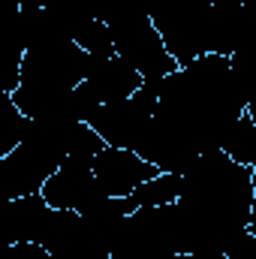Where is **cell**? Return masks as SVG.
Listing matches in <instances>:
<instances>
[{
    "instance_id": "cell-1",
    "label": "cell",
    "mask_w": 256,
    "mask_h": 259,
    "mask_svg": "<svg viewBox=\"0 0 256 259\" xmlns=\"http://www.w3.org/2000/svg\"><path fill=\"white\" fill-rule=\"evenodd\" d=\"M247 106L250 103L229 75V58L208 52L160 78L154 118L169 124L199 157L220 151L226 130Z\"/></svg>"
},
{
    "instance_id": "cell-2",
    "label": "cell",
    "mask_w": 256,
    "mask_h": 259,
    "mask_svg": "<svg viewBox=\"0 0 256 259\" xmlns=\"http://www.w3.org/2000/svg\"><path fill=\"white\" fill-rule=\"evenodd\" d=\"M109 30H112L115 55L124 58L142 75V88H148L157 97L160 78H166L169 72H175L178 64L169 58V52H166L157 27L151 24L148 12H130L124 18H115L109 24Z\"/></svg>"
},
{
    "instance_id": "cell-3",
    "label": "cell",
    "mask_w": 256,
    "mask_h": 259,
    "mask_svg": "<svg viewBox=\"0 0 256 259\" xmlns=\"http://www.w3.org/2000/svg\"><path fill=\"white\" fill-rule=\"evenodd\" d=\"M88 66V55L72 42H49L39 49H27L21 58V91H69L81 81Z\"/></svg>"
},
{
    "instance_id": "cell-4",
    "label": "cell",
    "mask_w": 256,
    "mask_h": 259,
    "mask_svg": "<svg viewBox=\"0 0 256 259\" xmlns=\"http://www.w3.org/2000/svg\"><path fill=\"white\" fill-rule=\"evenodd\" d=\"M154 106H157V97L148 88H139L127 100H115V103L97 106L94 115L88 118V124L109 148L133 151L136 139L142 136V130L148 127V121L154 118Z\"/></svg>"
},
{
    "instance_id": "cell-5",
    "label": "cell",
    "mask_w": 256,
    "mask_h": 259,
    "mask_svg": "<svg viewBox=\"0 0 256 259\" xmlns=\"http://www.w3.org/2000/svg\"><path fill=\"white\" fill-rule=\"evenodd\" d=\"M94 157H66L64 163L46 178L39 196L46 199L49 208L58 211H75L81 214L94 199L103 196V187L97 184L94 172H91Z\"/></svg>"
},
{
    "instance_id": "cell-6",
    "label": "cell",
    "mask_w": 256,
    "mask_h": 259,
    "mask_svg": "<svg viewBox=\"0 0 256 259\" xmlns=\"http://www.w3.org/2000/svg\"><path fill=\"white\" fill-rule=\"evenodd\" d=\"M61 163H55L49 154H42L30 142H18L6 157H0V199L39 193L46 178Z\"/></svg>"
},
{
    "instance_id": "cell-7",
    "label": "cell",
    "mask_w": 256,
    "mask_h": 259,
    "mask_svg": "<svg viewBox=\"0 0 256 259\" xmlns=\"http://www.w3.org/2000/svg\"><path fill=\"white\" fill-rule=\"evenodd\" d=\"M139 88H142V75L124 58H118V55H112V58H91L88 55L84 75L75 84V91L88 103H94V106L115 103V100H127Z\"/></svg>"
},
{
    "instance_id": "cell-8",
    "label": "cell",
    "mask_w": 256,
    "mask_h": 259,
    "mask_svg": "<svg viewBox=\"0 0 256 259\" xmlns=\"http://www.w3.org/2000/svg\"><path fill=\"white\" fill-rule=\"evenodd\" d=\"M91 172L106 196H130L142 181L160 175V169L145 163L139 154H133L127 148H109V145L94 157Z\"/></svg>"
},
{
    "instance_id": "cell-9",
    "label": "cell",
    "mask_w": 256,
    "mask_h": 259,
    "mask_svg": "<svg viewBox=\"0 0 256 259\" xmlns=\"http://www.w3.org/2000/svg\"><path fill=\"white\" fill-rule=\"evenodd\" d=\"M52 208L39 193L18 196V199H0V250L12 244H39L46 220Z\"/></svg>"
},
{
    "instance_id": "cell-10",
    "label": "cell",
    "mask_w": 256,
    "mask_h": 259,
    "mask_svg": "<svg viewBox=\"0 0 256 259\" xmlns=\"http://www.w3.org/2000/svg\"><path fill=\"white\" fill-rule=\"evenodd\" d=\"M133 154H139L145 163L157 166L160 172H172V175H181L187 169V163L196 157L190 145L160 118L148 121V127L142 130V136L133 145Z\"/></svg>"
},
{
    "instance_id": "cell-11",
    "label": "cell",
    "mask_w": 256,
    "mask_h": 259,
    "mask_svg": "<svg viewBox=\"0 0 256 259\" xmlns=\"http://www.w3.org/2000/svg\"><path fill=\"white\" fill-rule=\"evenodd\" d=\"M208 52L211 55H235L244 39V3L241 0H211L205 15Z\"/></svg>"
},
{
    "instance_id": "cell-12",
    "label": "cell",
    "mask_w": 256,
    "mask_h": 259,
    "mask_svg": "<svg viewBox=\"0 0 256 259\" xmlns=\"http://www.w3.org/2000/svg\"><path fill=\"white\" fill-rule=\"evenodd\" d=\"M220 151L238 163V166H250L256 169V121H253V112L250 106L238 115V121L226 130L223 142H220Z\"/></svg>"
},
{
    "instance_id": "cell-13",
    "label": "cell",
    "mask_w": 256,
    "mask_h": 259,
    "mask_svg": "<svg viewBox=\"0 0 256 259\" xmlns=\"http://www.w3.org/2000/svg\"><path fill=\"white\" fill-rule=\"evenodd\" d=\"M130 199L136 202V208H157V205H172L178 202V175L172 172H160L148 181H142Z\"/></svg>"
},
{
    "instance_id": "cell-14",
    "label": "cell",
    "mask_w": 256,
    "mask_h": 259,
    "mask_svg": "<svg viewBox=\"0 0 256 259\" xmlns=\"http://www.w3.org/2000/svg\"><path fill=\"white\" fill-rule=\"evenodd\" d=\"M27 118L12 103V94H0V157H6L24 139Z\"/></svg>"
},
{
    "instance_id": "cell-15",
    "label": "cell",
    "mask_w": 256,
    "mask_h": 259,
    "mask_svg": "<svg viewBox=\"0 0 256 259\" xmlns=\"http://www.w3.org/2000/svg\"><path fill=\"white\" fill-rule=\"evenodd\" d=\"M72 42H75L84 55H91V58H112V55H115L112 30H109V24L100 21V18H91V21L78 30V36H75Z\"/></svg>"
},
{
    "instance_id": "cell-16",
    "label": "cell",
    "mask_w": 256,
    "mask_h": 259,
    "mask_svg": "<svg viewBox=\"0 0 256 259\" xmlns=\"http://www.w3.org/2000/svg\"><path fill=\"white\" fill-rule=\"evenodd\" d=\"M46 9H49L52 21L58 24V30H61V36H64V39H75V36H78V30L94 18V15H91L84 6H78L75 0H55V3H49Z\"/></svg>"
},
{
    "instance_id": "cell-17",
    "label": "cell",
    "mask_w": 256,
    "mask_h": 259,
    "mask_svg": "<svg viewBox=\"0 0 256 259\" xmlns=\"http://www.w3.org/2000/svg\"><path fill=\"white\" fill-rule=\"evenodd\" d=\"M21 58H24L21 46H15L9 39H0V94H12L18 88Z\"/></svg>"
},
{
    "instance_id": "cell-18",
    "label": "cell",
    "mask_w": 256,
    "mask_h": 259,
    "mask_svg": "<svg viewBox=\"0 0 256 259\" xmlns=\"http://www.w3.org/2000/svg\"><path fill=\"white\" fill-rule=\"evenodd\" d=\"M18 9H21V3L18 0H0V33L18 18Z\"/></svg>"
},
{
    "instance_id": "cell-19",
    "label": "cell",
    "mask_w": 256,
    "mask_h": 259,
    "mask_svg": "<svg viewBox=\"0 0 256 259\" xmlns=\"http://www.w3.org/2000/svg\"><path fill=\"white\" fill-rule=\"evenodd\" d=\"M178 259H226L223 253H178Z\"/></svg>"
},
{
    "instance_id": "cell-20",
    "label": "cell",
    "mask_w": 256,
    "mask_h": 259,
    "mask_svg": "<svg viewBox=\"0 0 256 259\" xmlns=\"http://www.w3.org/2000/svg\"><path fill=\"white\" fill-rule=\"evenodd\" d=\"M21 6H49V3H55V0H18Z\"/></svg>"
},
{
    "instance_id": "cell-21",
    "label": "cell",
    "mask_w": 256,
    "mask_h": 259,
    "mask_svg": "<svg viewBox=\"0 0 256 259\" xmlns=\"http://www.w3.org/2000/svg\"><path fill=\"white\" fill-rule=\"evenodd\" d=\"M106 259H130V256H121V253H109Z\"/></svg>"
},
{
    "instance_id": "cell-22",
    "label": "cell",
    "mask_w": 256,
    "mask_h": 259,
    "mask_svg": "<svg viewBox=\"0 0 256 259\" xmlns=\"http://www.w3.org/2000/svg\"><path fill=\"white\" fill-rule=\"evenodd\" d=\"M148 259H178V253H172V256H148Z\"/></svg>"
},
{
    "instance_id": "cell-23",
    "label": "cell",
    "mask_w": 256,
    "mask_h": 259,
    "mask_svg": "<svg viewBox=\"0 0 256 259\" xmlns=\"http://www.w3.org/2000/svg\"><path fill=\"white\" fill-rule=\"evenodd\" d=\"M49 259H52V256H49Z\"/></svg>"
}]
</instances>
